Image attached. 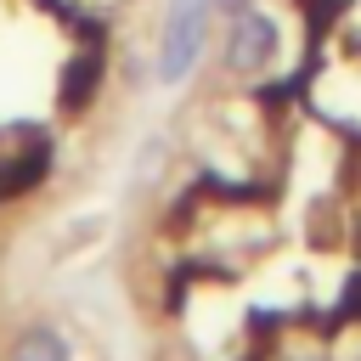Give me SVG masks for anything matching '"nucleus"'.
<instances>
[{"label": "nucleus", "instance_id": "obj_7", "mask_svg": "<svg viewBox=\"0 0 361 361\" xmlns=\"http://www.w3.org/2000/svg\"><path fill=\"white\" fill-rule=\"evenodd\" d=\"M333 361H361V338H355L350 350H333Z\"/></svg>", "mask_w": 361, "mask_h": 361}, {"label": "nucleus", "instance_id": "obj_2", "mask_svg": "<svg viewBox=\"0 0 361 361\" xmlns=\"http://www.w3.org/2000/svg\"><path fill=\"white\" fill-rule=\"evenodd\" d=\"M276 56H282V23L265 6H248V11L226 17V34H220V73L226 79L254 85L276 68Z\"/></svg>", "mask_w": 361, "mask_h": 361}, {"label": "nucleus", "instance_id": "obj_4", "mask_svg": "<svg viewBox=\"0 0 361 361\" xmlns=\"http://www.w3.org/2000/svg\"><path fill=\"white\" fill-rule=\"evenodd\" d=\"M102 45H85L79 56H68V68H62V90H56V102L68 107V113H79L90 96H96V85H102Z\"/></svg>", "mask_w": 361, "mask_h": 361}, {"label": "nucleus", "instance_id": "obj_5", "mask_svg": "<svg viewBox=\"0 0 361 361\" xmlns=\"http://www.w3.org/2000/svg\"><path fill=\"white\" fill-rule=\"evenodd\" d=\"M259 361H333V344L310 333H282L271 350H259Z\"/></svg>", "mask_w": 361, "mask_h": 361}, {"label": "nucleus", "instance_id": "obj_6", "mask_svg": "<svg viewBox=\"0 0 361 361\" xmlns=\"http://www.w3.org/2000/svg\"><path fill=\"white\" fill-rule=\"evenodd\" d=\"M248 6H259V0H214V17H237V11H248Z\"/></svg>", "mask_w": 361, "mask_h": 361}, {"label": "nucleus", "instance_id": "obj_1", "mask_svg": "<svg viewBox=\"0 0 361 361\" xmlns=\"http://www.w3.org/2000/svg\"><path fill=\"white\" fill-rule=\"evenodd\" d=\"M209 34H214V0H164L158 45H152V79L164 90L186 85L209 51Z\"/></svg>", "mask_w": 361, "mask_h": 361}, {"label": "nucleus", "instance_id": "obj_3", "mask_svg": "<svg viewBox=\"0 0 361 361\" xmlns=\"http://www.w3.org/2000/svg\"><path fill=\"white\" fill-rule=\"evenodd\" d=\"M6 361H73V344H68L62 327H51V322H28V327L11 333Z\"/></svg>", "mask_w": 361, "mask_h": 361}]
</instances>
